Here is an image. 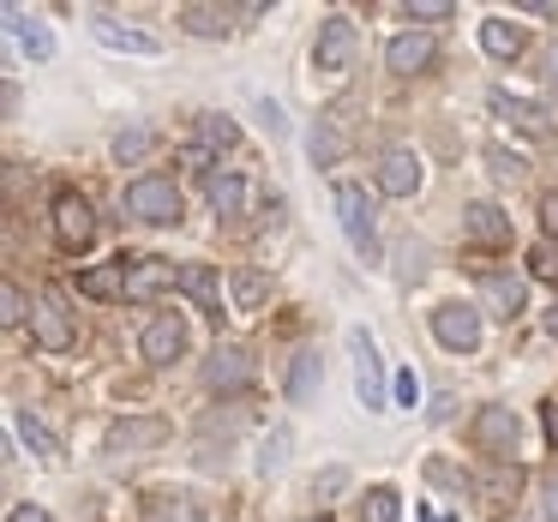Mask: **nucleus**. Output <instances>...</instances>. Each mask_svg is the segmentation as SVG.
I'll use <instances>...</instances> for the list:
<instances>
[{"label":"nucleus","mask_w":558,"mask_h":522,"mask_svg":"<svg viewBox=\"0 0 558 522\" xmlns=\"http://www.w3.org/2000/svg\"><path fill=\"white\" fill-rule=\"evenodd\" d=\"M121 205H126V217H138V222H181V186H174L169 174H138Z\"/></svg>","instance_id":"1"},{"label":"nucleus","mask_w":558,"mask_h":522,"mask_svg":"<svg viewBox=\"0 0 558 522\" xmlns=\"http://www.w3.org/2000/svg\"><path fill=\"white\" fill-rule=\"evenodd\" d=\"M337 217H342V234L354 241V253L373 258L378 253V205L366 198V186H354V181L337 186Z\"/></svg>","instance_id":"2"},{"label":"nucleus","mask_w":558,"mask_h":522,"mask_svg":"<svg viewBox=\"0 0 558 522\" xmlns=\"http://www.w3.org/2000/svg\"><path fill=\"white\" fill-rule=\"evenodd\" d=\"M31 337H37V349H49V354H66L78 342V325H73V313H66V301L54 289H43L37 294V313H31Z\"/></svg>","instance_id":"3"},{"label":"nucleus","mask_w":558,"mask_h":522,"mask_svg":"<svg viewBox=\"0 0 558 522\" xmlns=\"http://www.w3.org/2000/svg\"><path fill=\"white\" fill-rule=\"evenodd\" d=\"M469 438L486 450V457H498V462H510L517 457V438H522V421H517V409H481L474 414V426H469Z\"/></svg>","instance_id":"4"},{"label":"nucleus","mask_w":558,"mask_h":522,"mask_svg":"<svg viewBox=\"0 0 558 522\" xmlns=\"http://www.w3.org/2000/svg\"><path fill=\"white\" fill-rule=\"evenodd\" d=\"M54 234H61L66 253H85L97 241V210H90L85 193H61L54 198Z\"/></svg>","instance_id":"5"},{"label":"nucleus","mask_w":558,"mask_h":522,"mask_svg":"<svg viewBox=\"0 0 558 522\" xmlns=\"http://www.w3.org/2000/svg\"><path fill=\"white\" fill-rule=\"evenodd\" d=\"M433 337L445 342V349H457V354L481 349V313H474V306H462V301L433 306Z\"/></svg>","instance_id":"6"},{"label":"nucleus","mask_w":558,"mask_h":522,"mask_svg":"<svg viewBox=\"0 0 558 522\" xmlns=\"http://www.w3.org/2000/svg\"><path fill=\"white\" fill-rule=\"evenodd\" d=\"M354 349V390H361V409H385V361H378L373 337L366 330H349Z\"/></svg>","instance_id":"7"},{"label":"nucleus","mask_w":558,"mask_h":522,"mask_svg":"<svg viewBox=\"0 0 558 522\" xmlns=\"http://www.w3.org/2000/svg\"><path fill=\"white\" fill-rule=\"evenodd\" d=\"M349 54H354V19L330 13L325 25H318V49H313V66H318V73H342V66H349Z\"/></svg>","instance_id":"8"},{"label":"nucleus","mask_w":558,"mask_h":522,"mask_svg":"<svg viewBox=\"0 0 558 522\" xmlns=\"http://www.w3.org/2000/svg\"><path fill=\"white\" fill-rule=\"evenodd\" d=\"M162 438H169V421H162V414H126V421H114L109 426V450L114 457H133V450H150V445H162Z\"/></svg>","instance_id":"9"},{"label":"nucleus","mask_w":558,"mask_h":522,"mask_svg":"<svg viewBox=\"0 0 558 522\" xmlns=\"http://www.w3.org/2000/svg\"><path fill=\"white\" fill-rule=\"evenodd\" d=\"M433 61H438V49H433V37H426V31H402V37H390V49H385V66L397 78L426 73Z\"/></svg>","instance_id":"10"},{"label":"nucleus","mask_w":558,"mask_h":522,"mask_svg":"<svg viewBox=\"0 0 558 522\" xmlns=\"http://www.w3.org/2000/svg\"><path fill=\"white\" fill-rule=\"evenodd\" d=\"M378 193H390V198L421 193V157L414 150H385L378 157Z\"/></svg>","instance_id":"11"},{"label":"nucleus","mask_w":558,"mask_h":522,"mask_svg":"<svg viewBox=\"0 0 558 522\" xmlns=\"http://www.w3.org/2000/svg\"><path fill=\"white\" fill-rule=\"evenodd\" d=\"M138 349H145V361H150V366H169L174 354L186 349V325H181L174 313H157V318L145 325V342H138Z\"/></svg>","instance_id":"12"},{"label":"nucleus","mask_w":558,"mask_h":522,"mask_svg":"<svg viewBox=\"0 0 558 522\" xmlns=\"http://www.w3.org/2000/svg\"><path fill=\"white\" fill-rule=\"evenodd\" d=\"M205 385L210 390H246V385H253V354L234 349V342H229V349H217L205 361Z\"/></svg>","instance_id":"13"},{"label":"nucleus","mask_w":558,"mask_h":522,"mask_svg":"<svg viewBox=\"0 0 558 522\" xmlns=\"http://www.w3.org/2000/svg\"><path fill=\"white\" fill-rule=\"evenodd\" d=\"M462 241H474V246H505V241H510V217L481 198V205L462 210Z\"/></svg>","instance_id":"14"},{"label":"nucleus","mask_w":558,"mask_h":522,"mask_svg":"<svg viewBox=\"0 0 558 522\" xmlns=\"http://www.w3.org/2000/svg\"><path fill=\"white\" fill-rule=\"evenodd\" d=\"M90 37L109 43V49H126V54H162V43L150 37V31H133V25H121V19H109V13L90 19Z\"/></svg>","instance_id":"15"},{"label":"nucleus","mask_w":558,"mask_h":522,"mask_svg":"<svg viewBox=\"0 0 558 522\" xmlns=\"http://www.w3.org/2000/svg\"><path fill=\"white\" fill-rule=\"evenodd\" d=\"M174 289H181L186 301H198L205 313H222V282L210 265H174Z\"/></svg>","instance_id":"16"},{"label":"nucleus","mask_w":558,"mask_h":522,"mask_svg":"<svg viewBox=\"0 0 558 522\" xmlns=\"http://www.w3.org/2000/svg\"><path fill=\"white\" fill-rule=\"evenodd\" d=\"M7 31H13V43L31 54V61H49V54H54L49 25H43V19H31L25 7H7Z\"/></svg>","instance_id":"17"},{"label":"nucleus","mask_w":558,"mask_h":522,"mask_svg":"<svg viewBox=\"0 0 558 522\" xmlns=\"http://www.w3.org/2000/svg\"><path fill=\"white\" fill-rule=\"evenodd\" d=\"M493 114H505L517 133H546L553 126V114L541 109V102H529V97H510V90H493Z\"/></svg>","instance_id":"18"},{"label":"nucleus","mask_w":558,"mask_h":522,"mask_svg":"<svg viewBox=\"0 0 558 522\" xmlns=\"http://www.w3.org/2000/svg\"><path fill=\"white\" fill-rule=\"evenodd\" d=\"M162 282H174V265H162V258H126V301H150Z\"/></svg>","instance_id":"19"},{"label":"nucleus","mask_w":558,"mask_h":522,"mask_svg":"<svg viewBox=\"0 0 558 522\" xmlns=\"http://www.w3.org/2000/svg\"><path fill=\"white\" fill-rule=\"evenodd\" d=\"M517 486H522V469H517V462H498L486 481H474V498H481L486 510H505L510 498H517Z\"/></svg>","instance_id":"20"},{"label":"nucleus","mask_w":558,"mask_h":522,"mask_svg":"<svg viewBox=\"0 0 558 522\" xmlns=\"http://www.w3.org/2000/svg\"><path fill=\"white\" fill-rule=\"evenodd\" d=\"M78 294H90V301H121V294H126V258L85 270V277H78Z\"/></svg>","instance_id":"21"},{"label":"nucleus","mask_w":558,"mask_h":522,"mask_svg":"<svg viewBox=\"0 0 558 522\" xmlns=\"http://www.w3.org/2000/svg\"><path fill=\"white\" fill-rule=\"evenodd\" d=\"M522 43H529V37H522V25H510V19H486V25H481V49L493 54V61H517Z\"/></svg>","instance_id":"22"},{"label":"nucleus","mask_w":558,"mask_h":522,"mask_svg":"<svg viewBox=\"0 0 558 522\" xmlns=\"http://www.w3.org/2000/svg\"><path fill=\"white\" fill-rule=\"evenodd\" d=\"M342 150H349V133H342V114H325V121H318V133H313V162H318V169H337V162H342Z\"/></svg>","instance_id":"23"},{"label":"nucleus","mask_w":558,"mask_h":522,"mask_svg":"<svg viewBox=\"0 0 558 522\" xmlns=\"http://www.w3.org/2000/svg\"><path fill=\"white\" fill-rule=\"evenodd\" d=\"M205 193H210V210H217V217H241V205H246L241 174H205Z\"/></svg>","instance_id":"24"},{"label":"nucleus","mask_w":558,"mask_h":522,"mask_svg":"<svg viewBox=\"0 0 558 522\" xmlns=\"http://www.w3.org/2000/svg\"><path fill=\"white\" fill-rule=\"evenodd\" d=\"M13 426H19V438H25V445L37 450L43 462H61V457H66V450H61V438H54L49 426H43L37 414H31V409H19V414H13Z\"/></svg>","instance_id":"25"},{"label":"nucleus","mask_w":558,"mask_h":522,"mask_svg":"<svg viewBox=\"0 0 558 522\" xmlns=\"http://www.w3.org/2000/svg\"><path fill=\"white\" fill-rule=\"evenodd\" d=\"M481 294L510 318V313L522 306V277H510V270H486V277H481Z\"/></svg>","instance_id":"26"},{"label":"nucleus","mask_w":558,"mask_h":522,"mask_svg":"<svg viewBox=\"0 0 558 522\" xmlns=\"http://www.w3.org/2000/svg\"><path fill=\"white\" fill-rule=\"evenodd\" d=\"M313 390H318V354L301 349V354H294V366H289V397L294 402H313Z\"/></svg>","instance_id":"27"},{"label":"nucleus","mask_w":558,"mask_h":522,"mask_svg":"<svg viewBox=\"0 0 558 522\" xmlns=\"http://www.w3.org/2000/svg\"><path fill=\"white\" fill-rule=\"evenodd\" d=\"M150 150H157V133H150V126H126V133H114V162H145Z\"/></svg>","instance_id":"28"},{"label":"nucleus","mask_w":558,"mask_h":522,"mask_svg":"<svg viewBox=\"0 0 558 522\" xmlns=\"http://www.w3.org/2000/svg\"><path fill=\"white\" fill-rule=\"evenodd\" d=\"M181 25L193 31V37H222V31H229V13H222V7H181Z\"/></svg>","instance_id":"29"},{"label":"nucleus","mask_w":558,"mask_h":522,"mask_svg":"<svg viewBox=\"0 0 558 522\" xmlns=\"http://www.w3.org/2000/svg\"><path fill=\"white\" fill-rule=\"evenodd\" d=\"M265 294H270V277H265V270H234V306H241V313H253Z\"/></svg>","instance_id":"30"},{"label":"nucleus","mask_w":558,"mask_h":522,"mask_svg":"<svg viewBox=\"0 0 558 522\" xmlns=\"http://www.w3.org/2000/svg\"><path fill=\"white\" fill-rule=\"evenodd\" d=\"M150 522H205V510H198L193 498H157V505H150Z\"/></svg>","instance_id":"31"},{"label":"nucleus","mask_w":558,"mask_h":522,"mask_svg":"<svg viewBox=\"0 0 558 522\" xmlns=\"http://www.w3.org/2000/svg\"><path fill=\"white\" fill-rule=\"evenodd\" d=\"M361 522H397V493H390V486H373L366 505H361Z\"/></svg>","instance_id":"32"},{"label":"nucleus","mask_w":558,"mask_h":522,"mask_svg":"<svg viewBox=\"0 0 558 522\" xmlns=\"http://www.w3.org/2000/svg\"><path fill=\"white\" fill-rule=\"evenodd\" d=\"M486 162H493V174H505V181H522V174H529V162H522V157H510L505 145H493V150H486Z\"/></svg>","instance_id":"33"},{"label":"nucleus","mask_w":558,"mask_h":522,"mask_svg":"<svg viewBox=\"0 0 558 522\" xmlns=\"http://www.w3.org/2000/svg\"><path fill=\"white\" fill-rule=\"evenodd\" d=\"M198 133H205L210 145H234V138H241V133H234V121H222V114H205V121H198Z\"/></svg>","instance_id":"34"},{"label":"nucleus","mask_w":558,"mask_h":522,"mask_svg":"<svg viewBox=\"0 0 558 522\" xmlns=\"http://www.w3.org/2000/svg\"><path fill=\"white\" fill-rule=\"evenodd\" d=\"M390 397H397L402 409H414V402H421V378H414V373H397V378H390Z\"/></svg>","instance_id":"35"},{"label":"nucleus","mask_w":558,"mask_h":522,"mask_svg":"<svg viewBox=\"0 0 558 522\" xmlns=\"http://www.w3.org/2000/svg\"><path fill=\"white\" fill-rule=\"evenodd\" d=\"M0 318H7V325H19V318H25V294H19V282H7V289H0Z\"/></svg>","instance_id":"36"},{"label":"nucleus","mask_w":558,"mask_h":522,"mask_svg":"<svg viewBox=\"0 0 558 522\" xmlns=\"http://www.w3.org/2000/svg\"><path fill=\"white\" fill-rule=\"evenodd\" d=\"M282 450H289V433H270V438H265V450H258V469L270 474V469L282 462Z\"/></svg>","instance_id":"37"},{"label":"nucleus","mask_w":558,"mask_h":522,"mask_svg":"<svg viewBox=\"0 0 558 522\" xmlns=\"http://www.w3.org/2000/svg\"><path fill=\"white\" fill-rule=\"evenodd\" d=\"M402 13L409 19H450V0H409Z\"/></svg>","instance_id":"38"},{"label":"nucleus","mask_w":558,"mask_h":522,"mask_svg":"<svg viewBox=\"0 0 558 522\" xmlns=\"http://www.w3.org/2000/svg\"><path fill=\"white\" fill-rule=\"evenodd\" d=\"M529 265H534V277H558V253H553V241H546V246H534V258H529Z\"/></svg>","instance_id":"39"},{"label":"nucleus","mask_w":558,"mask_h":522,"mask_svg":"<svg viewBox=\"0 0 558 522\" xmlns=\"http://www.w3.org/2000/svg\"><path fill=\"white\" fill-rule=\"evenodd\" d=\"M541 229H546V241H558V193L541 198Z\"/></svg>","instance_id":"40"},{"label":"nucleus","mask_w":558,"mask_h":522,"mask_svg":"<svg viewBox=\"0 0 558 522\" xmlns=\"http://www.w3.org/2000/svg\"><path fill=\"white\" fill-rule=\"evenodd\" d=\"M7 522H49V510H43V505H13V517H7Z\"/></svg>","instance_id":"41"},{"label":"nucleus","mask_w":558,"mask_h":522,"mask_svg":"<svg viewBox=\"0 0 558 522\" xmlns=\"http://www.w3.org/2000/svg\"><path fill=\"white\" fill-rule=\"evenodd\" d=\"M546 433H553V445H558V402L546 409Z\"/></svg>","instance_id":"42"},{"label":"nucleus","mask_w":558,"mask_h":522,"mask_svg":"<svg viewBox=\"0 0 558 522\" xmlns=\"http://www.w3.org/2000/svg\"><path fill=\"white\" fill-rule=\"evenodd\" d=\"M546 78H553V85H558V49H553V61H546Z\"/></svg>","instance_id":"43"},{"label":"nucleus","mask_w":558,"mask_h":522,"mask_svg":"<svg viewBox=\"0 0 558 522\" xmlns=\"http://www.w3.org/2000/svg\"><path fill=\"white\" fill-rule=\"evenodd\" d=\"M546 330H553V337H558V301H553V313H546Z\"/></svg>","instance_id":"44"},{"label":"nucleus","mask_w":558,"mask_h":522,"mask_svg":"<svg viewBox=\"0 0 558 522\" xmlns=\"http://www.w3.org/2000/svg\"><path fill=\"white\" fill-rule=\"evenodd\" d=\"M553 517H558V486H553Z\"/></svg>","instance_id":"45"},{"label":"nucleus","mask_w":558,"mask_h":522,"mask_svg":"<svg viewBox=\"0 0 558 522\" xmlns=\"http://www.w3.org/2000/svg\"><path fill=\"white\" fill-rule=\"evenodd\" d=\"M318 522H325V517H318Z\"/></svg>","instance_id":"46"}]
</instances>
